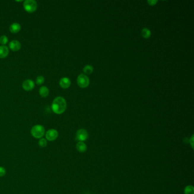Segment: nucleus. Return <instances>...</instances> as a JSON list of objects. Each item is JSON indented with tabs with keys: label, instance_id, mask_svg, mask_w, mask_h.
<instances>
[{
	"label": "nucleus",
	"instance_id": "obj_12",
	"mask_svg": "<svg viewBox=\"0 0 194 194\" xmlns=\"http://www.w3.org/2000/svg\"><path fill=\"white\" fill-rule=\"evenodd\" d=\"M39 93L42 97H47L49 96V88L46 86H42L39 88Z\"/></svg>",
	"mask_w": 194,
	"mask_h": 194
},
{
	"label": "nucleus",
	"instance_id": "obj_10",
	"mask_svg": "<svg viewBox=\"0 0 194 194\" xmlns=\"http://www.w3.org/2000/svg\"><path fill=\"white\" fill-rule=\"evenodd\" d=\"M21 25L17 22L15 23H13L9 27V30L12 33H14V34H16L18 33V32H20V31L21 30Z\"/></svg>",
	"mask_w": 194,
	"mask_h": 194
},
{
	"label": "nucleus",
	"instance_id": "obj_9",
	"mask_svg": "<svg viewBox=\"0 0 194 194\" xmlns=\"http://www.w3.org/2000/svg\"><path fill=\"white\" fill-rule=\"evenodd\" d=\"M59 85L63 89L69 88L71 85V80L68 77H64L61 79L59 81Z\"/></svg>",
	"mask_w": 194,
	"mask_h": 194
},
{
	"label": "nucleus",
	"instance_id": "obj_7",
	"mask_svg": "<svg viewBox=\"0 0 194 194\" xmlns=\"http://www.w3.org/2000/svg\"><path fill=\"white\" fill-rule=\"evenodd\" d=\"M34 82L30 79L25 80L22 83V88L26 91H31L34 88Z\"/></svg>",
	"mask_w": 194,
	"mask_h": 194
},
{
	"label": "nucleus",
	"instance_id": "obj_14",
	"mask_svg": "<svg viewBox=\"0 0 194 194\" xmlns=\"http://www.w3.org/2000/svg\"><path fill=\"white\" fill-rule=\"evenodd\" d=\"M141 35L144 38H145V39L149 38L151 36V31L149 29H148L147 28H144L142 30Z\"/></svg>",
	"mask_w": 194,
	"mask_h": 194
},
{
	"label": "nucleus",
	"instance_id": "obj_13",
	"mask_svg": "<svg viewBox=\"0 0 194 194\" xmlns=\"http://www.w3.org/2000/svg\"><path fill=\"white\" fill-rule=\"evenodd\" d=\"M76 147L80 152H85L87 150V146L83 142H79L76 144Z\"/></svg>",
	"mask_w": 194,
	"mask_h": 194
},
{
	"label": "nucleus",
	"instance_id": "obj_21",
	"mask_svg": "<svg viewBox=\"0 0 194 194\" xmlns=\"http://www.w3.org/2000/svg\"><path fill=\"white\" fill-rule=\"evenodd\" d=\"M157 1H154V0H150V1H147V3L151 5V6H153V5H155L157 3Z\"/></svg>",
	"mask_w": 194,
	"mask_h": 194
},
{
	"label": "nucleus",
	"instance_id": "obj_2",
	"mask_svg": "<svg viewBox=\"0 0 194 194\" xmlns=\"http://www.w3.org/2000/svg\"><path fill=\"white\" fill-rule=\"evenodd\" d=\"M45 129L41 125H34L31 129V134L35 139H42L45 135Z\"/></svg>",
	"mask_w": 194,
	"mask_h": 194
},
{
	"label": "nucleus",
	"instance_id": "obj_6",
	"mask_svg": "<svg viewBox=\"0 0 194 194\" xmlns=\"http://www.w3.org/2000/svg\"><path fill=\"white\" fill-rule=\"evenodd\" d=\"M76 139L80 142H83L88 139V132L84 129H80L76 132Z\"/></svg>",
	"mask_w": 194,
	"mask_h": 194
},
{
	"label": "nucleus",
	"instance_id": "obj_5",
	"mask_svg": "<svg viewBox=\"0 0 194 194\" xmlns=\"http://www.w3.org/2000/svg\"><path fill=\"white\" fill-rule=\"evenodd\" d=\"M58 132L54 129H49L45 133V137L47 141H54L58 137Z\"/></svg>",
	"mask_w": 194,
	"mask_h": 194
},
{
	"label": "nucleus",
	"instance_id": "obj_19",
	"mask_svg": "<svg viewBox=\"0 0 194 194\" xmlns=\"http://www.w3.org/2000/svg\"><path fill=\"white\" fill-rule=\"evenodd\" d=\"M36 84L38 85H41L44 82V78L42 76H38L36 79Z\"/></svg>",
	"mask_w": 194,
	"mask_h": 194
},
{
	"label": "nucleus",
	"instance_id": "obj_20",
	"mask_svg": "<svg viewBox=\"0 0 194 194\" xmlns=\"http://www.w3.org/2000/svg\"><path fill=\"white\" fill-rule=\"evenodd\" d=\"M6 174V169L3 167L0 166V177L4 176Z\"/></svg>",
	"mask_w": 194,
	"mask_h": 194
},
{
	"label": "nucleus",
	"instance_id": "obj_4",
	"mask_svg": "<svg viewBox=\"0 0 194 194\" xmlns=\"http://www.w3.org/2000/svg\"><path fill=\"white\" fill-rule=\"evenodd\" d=\"M77 83L78 85L82 88H87L90 84L89 78L84 74H80L77 77Z\"/></svg>",
	"mask_w": 194,
	"mask_h": 194
},
{
	"label": "nucleus",
	"instance_id": "obj_3",
	"mask_svg": "<svg viewBox=\"0 0 194 194\" xmlns=\"http://www.w3.org/2000/svg\"><path fill=\"white\" fill-rule=\"evenodd\" d=\"M23 7L28 13H33L37 9V3L34 0H26L23 2Z\"/></svg>",
	"mask_w": 194,
	"mask_h": 194
},
{
	"label": "nucleus",
	"instance_id": "obj_22",
	"mask_svg": "<svg viewBox=\"0 0 194 194\" xmlns=\"http://www.w3.org/2000/svg\"><path fill=\"white\" fill-rule=\"evenodd\" d=\"M190 143L191 144V147L193 149V147H194V135H193L192 137H191V138L190 139Z\"/></svg>",
	"mask_w": 194,
	"mask_h": 194
},
{
	"label": "nucleus",
	"instance_id": "obj_18",
	"mask_svg": "<svg viewBox=\"0 0 194 194\" xmlns=\"http://www.w3.org/2000/svg\"><path fill=\"white\" fill-rule=\"evenodd\" d=\"M8 42V38L6 35H2L0 36V44L5 46Z\"/></svg>",
	"mask_w": 194,
	"mask_h": 194
},
{
	"label": "nucleus",
	"instance_id": "obj_15",
	"mask_svg": "<svg viewBox=\"0 0 194 194\" xmlns=\"http://www.w3.org/2000/svg\"><path fill=\"white\" fill-rule=\"evenodd\" d=\"M93 67L90 65H87L84 67L83 72L86 74H90L93 72Z\"/></svg>",
	"mask_w": 194,
	"mask_h": 194
},
{
	"label": "nucleus",
	"instance_id": "obj_17",
	"mask_svg": "<svg viewBox=\"0 0 194 194\" xmlns=\"http://www.w3.org/2000/svg\"><path fill=\"white\" fill-rule=\"evenodd\" d=\"M38 145L39 146V147H41L42 148H44L47 145V141L46 140V139H44V138L39 139V140L38 141Z\"/></svg>",
	"mask_w": 194,
	"mask_h": 194
},
{
	"label": "nucleus",
	"instance_id": "obj_11",
	"mask_svg": "<svg viewBox=\"0 0 194 194\" xmlns=\"http://www.w3.org/2000/svg\"><path fill=\"white\" fill-rule=\"evenodd\" d=\"M9 53V50L6 46H0V59L7 57Z\"/></svg>",
	"mask_w": 194,
	"mask_h": 194
},
{
	"label": "nucleus",
	"instance_id": "obj_16",
	"mask_svg": "<svg viewBox=\"0 0 194 194\" xmlns=\"http://www.w3.org/2000/svg\"><path fill=\"white\" fill-rule=\"evenodd\" d=\"M185 194H194V188L193 186H187L185 188Z\"/></svg>",
	"mask_w": 194,
	"mask_h": 194
},
{
	"label": "nucleus",
	"instance_id": "obj_1",
	"mask_svg": "<svg viewBox=\"0 0 194 194\" xmlns=\"http://www.w3.org/2000/svg\"><path fill=\"white\" fill-rule=\"evenodd\" d=\"M67 108V103L66 100L62 97H56L53 100L51 105V109L54 113L57 115L63 113Z\"/></svg>",
	"mask_w": 194,
	"mask_h": 194
},
{
	"label": "nucleus",
	"instance_id": "obj_8",
	"mask_svg": "<svg viewBox=\"0 0 194 194\" xmlns=\"http://www.w3.org/2000/svg\"><path fill=\"white\" fill-rule=\"evenodd\" d=\"M9 46L12 51L16 52L21 49V43L17 40H13L9 43Z\"/></svg>",
	"mask_w": 194,
	"mask_h": 194
}]
</instances>
